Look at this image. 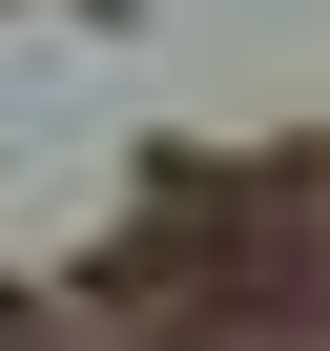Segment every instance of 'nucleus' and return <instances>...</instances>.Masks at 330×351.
I'll return each instance as SVG.
<instances>
[{
  "label": "nucleus",
  "mask_w": 330,
  "mask_h": 351,
  "mask_svg": "<svg viewBox=\"0 0 330 351\" xmlns=\"http://www.w3.org/2000/svg\"><path fill=\"white\" fill-rule=\"evenodd\" d=\"M0 351H62V330H42V310H0Z\"/></svg>",
  "instance_id": "f257e3e1"
}]
</instances>
